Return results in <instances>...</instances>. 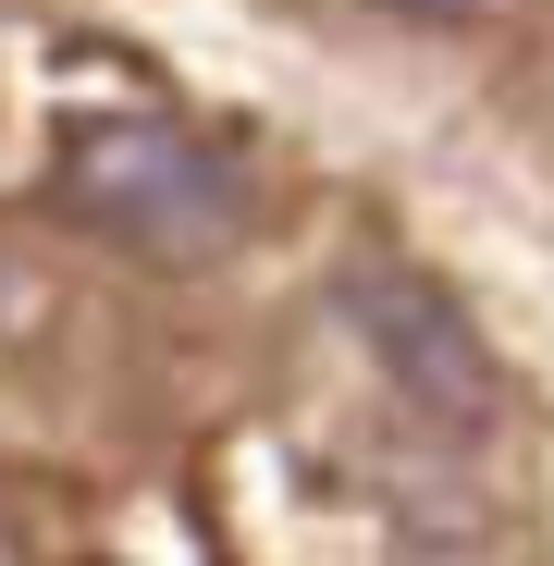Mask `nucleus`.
Returning <instances> with one entry per match:
<instances>
[{"label":"nucleus","instance_id":"nucleus-2","mask_svg":"<svg viewBox=\"0 0 554 566\" xmlns=\"http://www.w3.org/2000/svg\"><path fill=\"white\" fill-rule=\"evenodd\" d=\"M333 321L357 333V357L395 382V407L431 431V443H493L505 431V357L481 345V321L443 296L419 259H345L333 271Z\"/></svg>","mask_w":554,"mask_h":566},{"label":"nucleus","instance_id":"nucleus-3","mask_svg":"<svg viewBox=\"0 0 554 566\" xmlns=\"http://www.w3.org/2000/svg\"><path fill=\"white\" fill-rule=\"evenodd\" d=\"M369 13H407V25H505L518 0H369Z\"/></svg>","mask_w":554,"mask_h":566},{"label":"nucleus","instance_id":"nucleus-1","mask_svg":"<svg viewBox=\"0 0 554 566\" xmlns=\"http://www.w3.org/2000/svg\"><path fill=\"white\" fill-rule=\"evenodd\" d=\"M50 210L124 259H148V271H210L247 247L259 185L222 136L173 124V112H86L50 148Z\"/></svg>","mask_w":554,"mask_h":566},{"label":"nucleus","instance_id":"nucleus-4","mask_svg":"<svg viewBox=\"0 0 554 566\" xmlns=\"http://www.w3.org/2000/svg\"><path fill=\"white\" fill-rule=\"evenodd\" d=\"M0 566H25V530H13V517H0Z\"/></svg>","mask_w":554,"mask_h":566}]
</instances>
